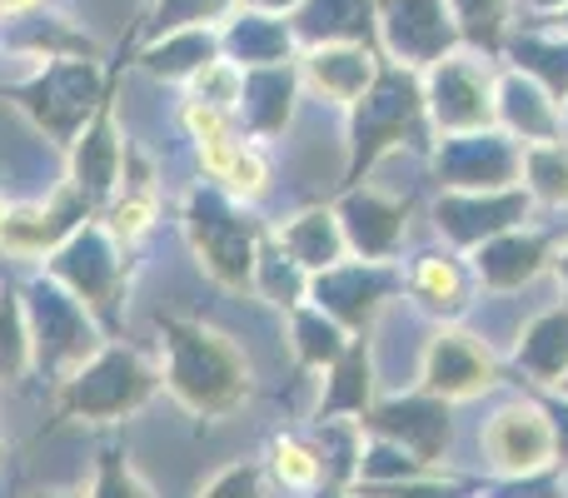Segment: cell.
I'll list each match as a JSON object with an SVG mask.
<instances>
[{
  "label": "cell",
  "instance_id": "1",
  "mask_svg": "<svg viewBox=\"0 0 568 498\" xmlns=\"http://www.w3.org/2000/svg\"><path fill=\"white\" fill-rule=\"evenodd\" d=\"M155 329L165 344L160 379H165L170 399L205 424L235 419L255 394V369H250L245 349L230 334L200 319H180V314H160Z\"/></svg>",
  "mask_w": 568,
  "mask_h": 498
},
{
  "label": "cell",
  "instance_id": "2",
  "mask_svg": "<svg viewBox=\"0 0 568 498\" xmlns=\"http://www.w3.org/2000/svg\"><path fill=\"white\" fill-rule=\"evenodd\" d=\"M344 120V185H364L374 165L394 150H424L434 135L429 110H424V75L409 65H394V60H379V75L369 80Z\"/></svg>",
  "mask_w": 568,
  "mask_h": 498
},
{
  "label": "cell",
  "instance_id": "3",
  "mask_svg": "<svg viewBox=\"0 0 568 498\" xmlns=\"http://www.w3.org/2000/svg\"><path fill=\"white\" fill-rule=\"evenodd\" d=\"M180 230H185V245L195 254L200 274H210L220 289H250L260 240L270 230L245 200H235L215 180H205L180 205Z\"/></svg>",
  "mask_w": 568,
  "mask_h": 498
},
{
  "label": "cell",
  "instance_id": "4",
  "mask_svg": "<svg viewBox=\"0 0 568 498\" xmlns=\"http://www.w3.org/2000/svg\"><path fill=\"white\" fill-rule=\"evenodd\" d=\"M120 65L100 70L95 55H50L45 65H36L26 80L6 90V100L50 140L55 150H70V140L85 130V120L100 110V100L110 95Z\"/></svg>",
  "mask_w": 568,
  "mask_h": 498
},
{
  "label": "cell",
  "instance_id": "5",
  "mask_svg": "<svg viewBox=\"0 0 568 498\" xmlns=\"http://www.w3.org/2000/svg\"><path fill=\"white\" fill-rule=\"evenodd\" d=\"M165 389L160 369L130 344L105 339L70 379H60L55 414L65 424H125Z\"/></svg>",
  "mask_w": 568,
  "mask_h": 498
},
{
  "label": "cell",
  "instance_id": "6",
  "mask_svg": "<svg viewBox=\"0 0 568 498\" xmlns=\"http://www.w3.org/2000/svg\"><path fill=\"white\" fill-rule=\"evenodd\" d=\"M40 274H50L55 284H65V289L75 294L100 324H105V334L120 329L135 260H130V245L100 215L85 220L75 235L60 240V245L40 260Z\"/></svg>",
  "mask_w": 568,
  "mask_h": 498
},
{
  "label": "cell",
  "instance_id": "7",
  "mask_svg": "<svg viewBox=\"0 0 568 498\" xmlns=\"http://www.w3.org/2000/svg\"><path fill=\"white\" fill-rule=\"evenodd\" d=\"M20 304H26V329H30V369L40 379H70L100 344L110 339L105 324L50 274L20 284Z\"/></svg>",
  "mask_w": 568,
  "mask_h": 498
},
{
  "label": "cell",
  "instance_id": "8",
  "mask_svg": "<svg viewBox=\"0 0 568 498\" xmlns=\"http://www.w3.org/2000/svg\"><path fill=\"white\" fill-rule=\"evenodd\" d=\"M494 65L479 50H449L424 70V110L434 135H464V130L494 125Z\"/></svg>",
  "mask_w": 568,
  "mask_h": 498
},
{
  "label": "cell",
  "instance_id": "9",
  "mask_svg": "<svg viewBox=\"0 0 568 498\" xmlns=\"http://www.w3.org/2000/svg\"><path fill=\"white\" fill-rule=\"evenodd\" d=\"M479 444H484V464L509 484H534L559 469L554 424L539 399H514V404H504V409H494Z\"/></svg>",
  "mask_w": 568,
  "mask_h": 498
},
{
  "label": "cell",
  "instance_id": "10",
  "mask_svg": "<svg viewBox=\"0 0 568 498\" xmlns=\"http://www.w3.org/2000/svg\"><path fill=\"white\" fill-rule=\"evenodd\" d=\"M394 294H404V270L394 260H354L349 254V260L310 274V299L324 314H334L349 334H369Z\"/></svg>",
  "mask_w": 568,
  "mask_h": 498
},
{
  "label": "cell",
  "instance_id": "11",
  "mask_svg": "<svg viewBox=\"0 0 568 498\" xmlns=\"http://www.w3.org/2000/svg\"><path fill=\"white\" fill-rule=\"evenodd\" d=\"M374 45L384 50V60L424 75L434 60L459 50L449 0H374Z\"/></svg>",
  "mask_w": 568,
  "mask_h": 498
},
{
  "label": "cell",
  "instance_id": "12",
  "mask_svg": "<svg viewBox=\"0 0 568 498\" xmlns=\"http://www.w3.org/2000/svg\"><path fill=\"white\" fill-rule=\"evenodd\" d=\"M359 424H364V434L389 439L394 449L419 459L424 469H444V454H449V444H454V404L429 389L374 399V409L364 414Z\"/></svg>",
  "mask_w": 568,
  "mask_h": 498
},
{
  "label": "cell",
  "instance_id": "13",
  "mask_svg": "<svg viewBox=\"0 0 568 498\" xmlns=\"http://www.w3.org/2000/svg\"><path fill=\"white\" fill-rule=\"evenodd\" d=\"M429 165L439 190H504V185H519L524 145L514 135H504L499 125L464 130V135H439Z\"/></svg>",
  "mask_w": 568,
  "mask_h": 498
},
{
  "label": "cell",
  "instance_id": "14",
  "mask_svg": "<svg viewBox=\"0 0 568 498\" xmlns=\"http://www.w3.org/2000/svg\"><path fill=\"white\" fill-rule=\"evenodd\" d=\"M534 215V195L524 185L504 190H439L434 200V230L444 235V245L469 254L484 240L504 235V230L524 225Z\"/></svg>",
  "mask_w": 568,
  "mask_h": 498
},
{
  "label": "cell",
  "instance_id": "15",
  "mask_svg": "<svg viewBox=\"0 0 568 498\" xmlns=\"http://www.w3.org/2000/svg\"><path fill=\"white\" fill-rule=\"evenodd\" d=\"M499 384V359L484 349V339H474L459 324H439L419 359V389L439 394L449 404H469L479 394H489Z\"/></svg>",
  "mask_w": 568,
  "mask_h": 498
},
{
  "label": "cell",
  "instance_id": "16",
  "mask_svg": "<svg viewBox=\"0 0 568 498\" xmlns=\"http://www.w3.org/2000/svg\"><path fill=\"white\" fill-rule=\"evenodd\" d=\"M115 85H120V75H115ZM115 85H110V95L100 100V110L85 120V130H80L65 150V180L95 210H105L110 200H115L120 180H125V160H130L125 135H120V125H115Z\"/></svg>",
  "mask_w": 568,
  "mask_h": 498
},
{
  "label": "cell",
  "instance_id": "17",
  "mask_svg": "<svg viewBox=\"0 0 568 498\" xmlns=\"http://www.w3.org/2000/svg\"><path fill=\"white\" fill-rule=\"evenodd\" d=\"M334 215L354 260H399L404 235H409V200L384 195L374 185H344Z\"/></svg>",
  "mask_w": 568,
  "mask_h": 498
},
{
  "label": "cell",
  "instance_id": "18",
  "mask_svg": "<svg viewBox=\"0 0 568 498\" xmlns=\"http://www.w3.org/2000/svg\"><path fill=\"white\" fill-rule=\"evenodd\" d=\"M100 210L80 195L70 180H60V190L45 200V205H6V240H0V254L6 260H45L50 250L65 235H75L85 220H95Z\"/></svg>",
  "mask_w": 568,
  "mask_h": 498
},
{
  "label": "cell",
  "instance_id": "19",
  "mask_svg": "<svg viewBox=\"0 0 568 498\" xmlns=\"http://www.w3.org/2000/svg\"><path fill=\"white\" fill-rule=\"evenodd\" d=\"M554 254H559V240H554L549 230H534L529 220H524V225L504 230V235L484 240L479 250H469V264H474L479 289L514 294V289H524V284H534L539 274H549Z\"/></svg>",
  "mask_w": 568,
  "mask_h": 498
},
{
  "label": "cell",
  "instance_id": "20",
  "mask_svg": "<svg viewBox=\"0 0 568 498\" xmlns=\"http://www.w3.org/2000/svg\"><path fill=\"white\" fill-rule=\"evenodd\" d=\"M300 60H284V65H255L245 70V85H240V105H235V130L245 140H280L294 120L300 105Z\"/></svg>",
  "mask_w": 568,
  "mask_h": 498
},
{
  "label": "cell",
  "instance_id": "21",
  "mask_svg": "<svg viewBox=\"0 0 568 498\" xmlns=\"http://www.w3.org/2000/svg\"><path fill=\"white\" fill-rule=\"evenodd\" d=\"M404 294L419 304L424 314H434L439 324H459L469 314L479 280H474L469 254L459 250H429L404 270Z\"/></svg>",
  "mask_w": 568,
  "mask_h": 498
},
{
  "label": "cell",
  "instance_id": "22",
  "mask_svg": "<svg viewBox=\"0 0 568 498\" xmlns=\"http://www.w3.org/2000/svg\"><path fill=\"white\" fill-rule=\"evenodd\" d=\"M494 125L514 135L519 145H539V140L564 135V105L554 90H544L534 75L504 65L494 80Z\"/></svg>",
  "mask_w": 568,
  "mask_h": 498
},
{
  "label": "cell",
  "instance_id": "23",
  "mask_svg": "<svg viewBox=\"0 0 568 498\" xmlns=\"http://www.w3.org/2000/svg\"><path fill=\"white\" fill-rule=\"evenodd\" d=\"M379 45L364 40H334V45H304L300 50V75L310 90H320L334 105H354L379 75Z\"/></svg>",
  "mask_w": 568,
  "mask_h": 498
},
{
  "label": "cell",
  "instance_id": "24",
  "mask_svg": "<svg viewBox=\"0 0 568 498\" xmlns=\"http://www.w3.org/2000/svg\"><path fill=\"white\" fill-rule=\"evenodd\" d=\"M379 399V379H374V344L369 334H354L349 349L324 369V389L314 399V414L310 424H324V419H364Z\"/></svg>",
  "mask_w": 568,
  "mask_h": 498
},
{
  "label": "cell",
  "instance_id": "25",
  "mask_svg": "<svg viewBox=\"0 0 568 498\" xmlns=\"http://www.w3.org/2000/svg\"><path fill=\"white\" fill-rule=\"evenodd\" d=\"M220 55L235 60L240 70L284 65V60H300V40H294L290 16H270V10L240 6L235 16L220 26Z\"/></svg>",
  "mask_w": 568,
  "mask_h": 498
},
{
  "label": "cell",
  "instance_id": "26",
  "mask_svg": "<svg viewBox=\"0 0 568 498\" xmlns=\"http://www.w3.org/2000/svg\"><path fill=\"white\" fill-rule=\"evenodd\" d=\"M210 60H220V26L170 30V35H155L135 50V70H145L160 85H180V90H185Z\"/></svg>",
  "mask_w": 568,
  "mask_h": 498
},
{
  "label": "cell",
  "instance_id": "27",
  "mask_svg": "<svg viewBox=\"0 0 568 498\" xmlns=\"http://www.w3.org/2000/svg\"><path fill=\"white\" fill-rule=\"evenodd\" d=\"M509 364L534 389H559V379L568 374V304H554L524 324Z\"/></svg>",
  "mask_w": 568,
  "mask_h": 498
},
{
  "label": "cell",
  "instance_id": "28",
  "mask_svg": "<svg viewBox=\"0 0 568 498\" xmlns=\"http://www.w3.org/2000/svg\"><path fill=\"white\" fill-rule=\"evenodd\" d=\"M270 235H275V245L290 254L294 264H304L310 274H320V270H329V264L349 260V245H344V230H339L334 205L300 210V215H290L284 225L270 230Z\"/></svg>",
  "mask_w": 568,
  "mask_h": 498
},
{
  "label": "cell",
  "instance_id": "29",
  "mask_svg": "<svg viewBox=\"0 0 568 498\" xmlns=\"http://www.w3.org/2000/svg\"><path fill=\"white\" fill-rule=\"evenodd\" d=\"M200 170H205L220 190H230L235 200H245V205H255L270 185L265 150H260V140H245V135H225V140L200 145Z\"/></svg>",
  "mask_w": 568,
  "mask_h": 498
},
{
  "label": "cell",
  "instance_id": "30",
  "mask_svg": "<svg viewBox=\"0 0 568 498\" xmlns=\"http://www.w3.org/2000/svg\"><path fill=\"white\" fill-rule=\"evenodd\" d=\"M294 40L304 45H334V40H364L374 45V0H304L290 16Z\"/></svg>",
  "mask_w": 568,
  "mask_h": 498
},
{
  "label": "cell",
  "instance_id": "31",
  "mask_svg": "<svg viewBox=\"0 0 568 498\" xmlns=\"http://www.w3.org/2000/svg\"><path fill=\"white\" fill-rule=\"evenodd\" d=\"M310 434L324 459V479L310 498H354L359 459H364V424L359 419H324V424H310Z\"/></svg>",
  "mask_w": 568,
  "mask_h": 498
},
{
  "label": "cell",
  "instance_id": "32",
  "mask_svg": "<svg viewBox=\"0 0 568 498\" xmlns=\"http://www.w3.org/2000/svg\"><path fill=\"white\" fill-rule=\"evenodd\" d=\"M284 324H290V354H294V364H300V369H314V374L329 369V364L339 359V354L349 349V339H354V334L344 329L334 314H324L314 299L284 309Z\"/></svg>",
  "mask_w": 568,
  "mask_h": 498
},
{
  "label": "cell",
  "instance_id": "33",
  "mask_svg": "<svg viewBox=\"0 0 568 498\" xmlns=\"http://www.w3.org/2000/svg\"><path fill=\"white\" fill-rule=\"evenodd\" d=\"M514 70H524V75H534L544 90H554V95H568V30L559 35H539V30H524V35L504 40V55Z\"/></svg>",
  "mask_w": 568,
  "mask_h": 498
},
{
  "label": "cell",
  "instance_id": "34",
  "mask_svg": "<svg viewBox=\"0 0 568 498\" xmlns=\"http://www.w3.org/2000/svg\"><path fill=\"white\" fill-rule=\"evenodd\" d=\"M250 289L284 314V309H294V304L310 299V270L294 264L290 254L275 245V235H265L260 240V254H255V280H250Z\"/></svg>",
  "mask_w": 568,
  "mask_h": 498
},
{
  "label": "cell",
  "instance_id": "35",
  "mask_svg": "<svg viewBox=\"0 0 568 498\" xmlns=\"http://www.w3.org/2000/svg\"><path fill=\"white\" fill-rule=\"evenodd\" d=\"M265 474L275 484H284L290 494L310 498L324 479V459H320L314 434H275V439H270V454H265Z\"/></svg>",
  "mask_w": 568,
  "mask_h": 498
},
{
  "label": "cell",
  "instance_id": "36",
  "mask_svg": "<svg viewBox=\"0 0 568 498\" xmlns=\"http://www.w3.org/2000/svg\"><path fill=\"white\" fill-rule=\"evenodd\" d=\"M519 185L534 195V205L568 210V140H539L524 145V175Z\"/></svg>",
  "mask_w": 568,
  "mask_h": 498
},
{
  "label": "cell",
  "instance_id": "37",
  "mask_svg": "<svg viewBox=\"0 0 568 498\" xmlns=\"http://www.w3.org/2000/svg\"><path fill=\"white\" fill-rule=\"evenodd\" d=\"M449 16L459 26V45L499 60L509 40V0H449Z\"/></svg>",
  "mask_w": 568,
  "mask_h": 498
},
{
  "label": "cell",
  "instance_id": "38",
  "mask_svg": "<svg viewBox=\"0 0 568 498\" xmlns=\"http://www.w3.org/2000/svg\"><path fill=\"white\" fill-rule=\"evenodd\" d=\"M240 10V0H155L145 10V26H140V40L170 35V30H190V26H225Z\"/></svg>",
  "mask_w": 568,
  "mask_h": 498
},
{
  "label": "cell",
  "instance_id": "39",
  "mask_svg": "<svg viewBox=\"0 0 568 498\" xmlns=\"http://www.w3.org/2000/svg\"><path fill=\"white\" fill-rule=\"evenodd\" d=\"M30 369V329L20 289H0V384H20Z\"/></svg>",
  "mask_w": 568,
  "mask_h": 498
},
{
  "label": "cell",
  "instance_id": "40",
  "mask_svg": "<svg viewBox=\"0 0 568 498\" xmlns=\"http://www.w3.org/2000/svg\"><path fill=\"white\" fill-rule=\"evenodd\" d=\"M100 220H105V225L115 230L125 245H135V240L145 235L150 225H155V190L145 185V175H140V180H130V175L120 180L115 200L100 210Z\"/></svg>",
  "mask_w": 568,
  "mask_h": 498
},
{
  "label": "cell",
  "instance_id": "41",
  "mask_svg": "<svg viewBox=\"0 0 568 498\" xmlns=\"http://www.w3.org/2000/svg\"><path fill=\"white\" fill-rule=\"evenodd\" d=\"M85 498H155V489L140 479V469L125 459V449L105 444V449L95 454V474H90Z\"/></svg>",
  "mask_w": 568,
  "mask_h": 498
},
{
  "label": "cell",
  "instance_id": "42",
  "mask_svg": "<svg viewBox=\"0 0 568 498\" xmlns=\"http://www.w3.org/2000/svg\"><path fill=\"white\" fill-rule=\"evenodd\" d=\"M240 85H245V70H240L235 60L220 55V60H210V65L185 85V100H195V105H210V110H220V115L235 120Z\"/></svg>",
  "mask_w": 568,
  "mask_h": 498
},
{
  "label": "cell",
  "instance_id": "43",
  "mask_svg": "<svg viewBox=\"0 0 568 498\" xmlns=\"http://www.w3.org/2000/svg\"><path fill=\"white\" fill-rule=\"evenodd\" d=\"M200 498H270V474L255 459H235L220 474H210Z\"/></svg>",
  "mask_w": 568,
  "mask_h": 498
},
{
  "label": "cell",
  "instance_id": "44",
  "mask_svg": "<svg viewBox=\"0 0 568 498\" xmlns=\"http://www.w3.org/2000/svg\"><path fill=\"white\" fill-rule=\"evenodd\" d=\"M544 414H549V424H554V454H559V469H568V399L564 394H554V389H544Z\"/></svg>",
  "mask_w": 568,
  "mask_h": 498
},
{
  "label": "cell",
  "instance_id": "45",
  "mask_svg": "<svg viewBox=\"0 0 568 498\" xmlns=\"http://www.w3.org/2000/svg\"><path fill=\"white\" fill-rule=\"evenodd\" d=\"M240 6H250V10H270V16H294V10H300L304 0H240Z\"/></svg>",
  "mask_w": 568,
  "mask_h": 498
},
{
  "label": "cell",
  "instance_id": "46",
  "mask_svg": "<svg viewBox=\"0 0 568 498\" xmlns=\"http://www.w3.org/2000/svg\"><path fill=\"white\" fill-rule=\"evenodd\" d=\"M45 0H0V20H16V16H30V10H40Z\"/></svg>",
  "mask_w": 568,
  "mask_h": 498
},
{
  "label": "cell",
  "instance_id": "47",
  "mask_svg": "<svg viewBox=\"0 0 568 498\" xmlns=\"http://www.w3.org/2000/svg\"><path fill=\"white\" fill-rule=\"evenodd\" d=\"M554 280H559V294L568 304V245H559V254H554Z\"/></svg>",
  "mask_w": 568,
  "mask_h": 498
},
{
  "label": "cell",
  "instance_id": "48",
  "mask_svg": "<svg viewBox=\"0 0 568 498\" xmlns=\"http://www.w3.org/2000/svg\"><path fill=\"white\" fill-rule=\"evenodd\" d=\"M519 6H524V10H534V16H559L568 0H519Z\"/></svg>",
  "mask_w": 568,
  "mask_h": 498
},
{
  "label": "cell",
  "instance_id": "49",
  "mask_svg": "<svg viewBox=\"0 0 568 498\" xmlns=\"http://www.w3.org/2000/svg\"><path fill=\"white\" fill-rule=\"evenodd\" d=\"M0 240H6V200H0ZM6 260V254H0Z\"/></svg>",
  "mask_w": 568,
  "mask_h": 498
},
{
  "label": "cell",
  "instance_id": "50",
  "mask_svg": "<svg viewBox=\"0 0 568 498\" xmlns=\"http://www.w3.org/2000/svg\"><path fill=\"white\" fill-rule=\"evenodd\" d=\"M36 498H85V494H36Z\"/></svg>",
  "mask_w": 568,
  "mask_h": 498
},
{
  "label": "cell",
  "instance_id": "51",
  "mask_svg": "<svg viewBox=\"0 0 568 498\" xmlns=\"http://www.w3.org/2000/svg\"><path fill=\"white\" fill-rule=\"evenodd\" d=\"M559 105H564V135H568V95L559 100Z\"/></svg>",
  "mask_w": 568,
  "mask_h": 498
},
{
  "label": "cell",
  "instance_id": "52",
  "mask_svg": "<svg viewBox=\"0 0 568 498\" xmlns=\"http://www.w3.org/2000/svg\"><path fill=\"white\" fill-rule=\"evenodd\" d=\"M554 394H564V399H568V374H564V379H559V389H554Z\"/></svg>",
  "mask_w": 568,
  "mask_h": 498
},
{
  "label": "cell",
  "instance_id": "53",
  "mask_svg": "<svg viewBox=\"0 0 568 498\" xmlns=\"http://www.w3.org/2000/svg\"><path fill=\"white\" fill-rule=\"evenodd\" d=\"M559 26H564V30H568V6H564V10H559Z\"/></svg>",
  "mask_w": 568,
  "mask_h": 498
},
{
  "label": "cell",
  "instance_id": "54",
  "mask_svg": "<svg viewBox=\"0 0 568 498\" xmlns=\"http://www.w3.org/2000/svg\"><path fill=\"white\" fill-rule=\"evenodd\" d=\"M0 464H6V439H0Z\"/></svg>",
  "mask_w": 568,
  "mask_h": 498
}]
</instances>
